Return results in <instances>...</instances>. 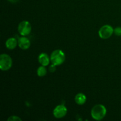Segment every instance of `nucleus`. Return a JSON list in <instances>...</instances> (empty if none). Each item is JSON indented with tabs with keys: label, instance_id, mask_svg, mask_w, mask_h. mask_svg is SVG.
Wrapping results in <instances>:
<instances>
[{
	"label": "nucleus",
	"instance_id": "nucleus-15",
	"mask_svg": "<svg viewBox=\"0 0 121 121\" xmlns=\"http://www.w3.org/2000/svg\"><path fill=\"white\" fill-rule=\"evenodd\" d=\"M9 2H12V3H15V2H17L19 0H8Z\"/></svg>",
	"mask_w": 121,
	"mask_h": 121
},
{
	"label": "nucleus",
	"instance_id": "nucleus-5",
	"mask_svg": "<svg viewBox=\"0 0 121 121\" xmlns=\"http://www.w3.org/2000/svg\"><path fill=\"white\" fill-rule=\"evenodd\" d=\"M19 33L22 36H26L31 31V26L28 21H22L19 24L18 27Z\"/></svg>",
	"mask_w": 121,
	"mask_h": 121
},
{
	"label": "nucleus",
	"instance_id": "nucleus-13",
	"mask_svg": "<svg viewBox=\"0 0 121 121\" xmlns=\"http://www.w3.org/2000/svg\"><path fill=\"white\" fill-rule=\"evenodd\" d=\"M114 33L117 36H121V27H118L114 29Z\"/></svg>",
	"mask_w": 121,
	"mask_h": 121
},
{
	"label": "nucleus",
	"instance_id": "nucleus-9",
	"mask_svg": "<svg viewBox=\"0 0 121 121\" xmlns=\"http://www.w3.org/2000/svg\"><path fill=\"white\" fill-rule=\"evenodd\" d=\"M18 44V41L15 38L11 37L6 41L5 46L9 50H13L17 47Z\"/></svg>",
	"mask_w": 121,
	"mask_h": 121
},
{
	"label": "nucleus",
	"instance_id": "nucleus-11",
	"mask_svg": "<svg viewBox=\"0 0 121 121\" xmlns=\"http://www.w3.org/2000/svg\"><path fill=\"white\" fill-rule=\"evenodd\" d=\"M37 75L40 77H43L47 74V70L46 67L44 66H41L38 68L37 71Z\"/></svg>",
	"mask_w": 121,
	"mask_h": 121
},
{
	"label": "nucleus",
	"instance_id": "nucleus-3",
	"mask_svg": "<svg viewBox=\"0 0 121 121\" xmlns=\"http://www.w3.org/2000/svg\"><path fill=\"white\" fill-rule=\"evenodd\" d=\"M13 65L11 57L7 54H2L0 56V69L2 71L10 69Z\"/></svg>",
	"mask_w": 121,
	"mask_h": 121
},
{
	"label": "nucleus",
	"instance_id": "nucleus-1",
	"mask_svg": "<svg viewBox=\"0 0 121 121\" xmlns=\"http://www.w3.org/2000/svg\"><path fill=\"white\" fill-rule=\"evenodd\" d=\"M106 114V109L105 106L98 104L93 107L91 111V115L94 119L100 121L105 118Z\"/></svg>",
	"mask_w": 121,
	"mask_h": 121
},
{
	"label": "nucleus",
	"instance_id": "nucleus-2",
	"mask_svg": "<svg viewBox=\"0 0 121 121\" xmlns=\"http://www.w3.org/2000/svg\"><path fill=\"white\" fill-rule=\"evenodd\" d=\"M66 59L65 54L61 50H56L52 52L50 56V60L52 64L56 66H59L64 63Z\"/></svg>",
	"mask_w": 121,
	"mask_h": 121
},
{
	"label": "nucleus",
	"instance_id": "nucleus-12",
	"mask_svg": "<svg viewBox=\"0 0 121 121\" xmlns=\"http://www.w3.org/2000/svg\"><path fill=\"white\" fill-rule=\"evenodd\" d=\"M21 118L17 116H11L8 119V121H21Z\"/></svg>",
	"mask_w": 121,
	"mask_h": 121
},
{
	"label": "nucleus",
	"instance_id": "nucleus-10",
	"mask_svg": "<svg viewBox=\"0 0 121 121\" xmlns=\"http://www.w3.org/2000/svg\"><path fill=\"white\" fill-rule=\"evenodd\" d=\"M76 103L79 105H83L86 101V96L82 93H79L76 95L74 98Z\"/></svg>",
	"mask_w": 121,
	"mask_h": 121
},
{
	"label": "nucleus",
	"instance_id": "nucleus-6",
	"mask_svg": "<svg viewBox=\"0 0 121 121\" xmlns=\"http://www.w3.org/2000/svg\"><path fill=\"white\" fill-rule=\"evenodd\" d=\"M67 109L63 105H59L57 106L53 110V115L54 117L58 119L62 118L67 114Z\"/></svg>",
	"mask_w": 121,
	"mask_h": 121
},
{
	"label": "nucleus",
	"instance_id": "nucleus-14",
	"mask_svg": "<svg viewBox=\"0 0 121 121\" xmlns=\"http://www.w3.org/2000/svg\"><path fill=\"white\" fill-rule=\"evenodd\" d=\"M57 66H56V65H53V64H52V65H51L49 67V70L50 72H54V71L56 70V67Z\"/></svg>",
	"mask_w": 121,
	"mask_h": 121
},
{
	"label": "nucleus",
	"instance_id": "nucleus-8",
	"mask_svg": "<svg viewBox=\"0 0 121 121\" xmlns=\"http://www.w3.org/2000/svg\"><path fill=\"white\" fill-rule=\"evenodd\" d=\"M39 63L41 65V66H47V65H49L50 63V60L48 55L46 53H43L39 55V58H38Z\"/></svg>",
	"mask_w": 121,
	"mask_h": 121
},
{
	"label": "nucleus",
	"instance_id": "nucleus-7",
	"mask_svg": "<svg viewBox=\"0 0 121 121\" xmlns=\"http://www.w3.org/2000/svg\"><path fill=\"white\" fill-rule=\"evenodd\" d=\"M18 44L20 48L22 50H27L30 47L31 43L28 38L22 36L18 40Z\"/></svg>",
	"mask_w": 121,
	"mask_h": 121
},
{
	"label": "nucleus",
	"instance_id": "nucleus-4",
	"mask_svg": "<svg viewBox=\"0 0 121 121\" xmlns=\"http://www.w3.org/2000/svg\"><path fill=\"white\" fill-rule=\"evenodd\" d=\"M113 33H114V30L112 26L110 25H105L100 28L98 33L99 37L101 39H108L112 36Z\"/></svg>",
	"mask_w": 121,
	"mask_h": 121
}]
</instances>
